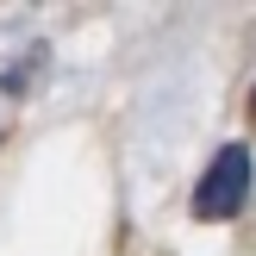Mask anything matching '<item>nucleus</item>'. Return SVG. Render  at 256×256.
I'll use <instances>...</instances> for the list:
<instances>
[{"label": "nucleus", "mask_w": 256, "mask_h": 256, "mask_svg": "<svg viewBox=\"0 0 256 256\" xmlns=\"http://www.w3.org/2000/svg\"><path fill=\"white\" fill-rule=\"evenodd\" d=\"M250 119H256V88H250Z\"/></svg>", "instance_id": "3"}, {"label": "nucleus", "mask_w": 256, "mask_h": 256, "mask_svg": "<svg viewBox=\"0 0 256 256\" xmlns=\"http://www.w3.org/2000/svg\"><path fill=\"white\" fill-rule=\"evenodd\" d=\"M44 62H50V50H44V44H25V50H19V62H0V94H6V100L32 94V82L44 75Z\"/></svg>", "instance_id": "2"}, {"label": "nucleus", "mask_w": 256, "mask_h": 256, "mask_svg": "<svg viewBox=\"0 0 256 256\" xmlns=\"http://www.w3.org/2000/svg\"><path fill=\"white\" fill-rule=\"evenodd\" d=\"M250 188H256V156H250L244 144H225L219 156L206 162V175L194 182V219H200V225L238 219L244 200H250Z\"/></svg>", "instance_id": "1"}]
</instances>
